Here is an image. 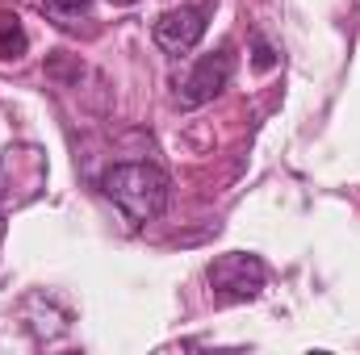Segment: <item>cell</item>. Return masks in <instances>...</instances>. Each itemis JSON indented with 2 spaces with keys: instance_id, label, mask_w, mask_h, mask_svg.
Instances as JSON below:
<instances>
[{
  "instance_id": "obj_1",
  "label": "cell",
  "mask_w": 360,
  "mask_h": 355,
  "mask_svg": "<svg viewBox=\"0 0 360 355\" xmlns=\"http://www.w3.org/2000/svg\"><path fill=\"white\" fill-rule=\"evenodd\" d=\"M105 196L122 209V217L130 226H147L168 209V192L172 184L155 163H113L101 180Z\"/></svg>"
},
{
  "instance_id": "obj_2",
  "label": "cell",
  "mask_w": 360,
  "mask_h": 355,
  "mask_svg": "<svg viewBox=\"0 0 360 355\" xmlns=\"http://www.w3.org/2000/svg\"><path fill=\"white\" fill-rule=\"evenodd\" d=\"M264 280H269L264 260L248 255V251H231L210 264V288L222 301H256L264 293Z\"/></svg>"
},
{
  "instance_id": "obj_3",
  "label": "cell",
  "mask_w": 360,
  "mask_h": 355,
  "mask_svg": "<svg viewBox=\"0 0 360 355\" xmlns=\"http://www.w3.org/2000/svg\"><path fill=\"white\" fill-rule=\"evenodd\" d=\"M231 76H235V55L222 46V51H210L193 63V72L184 76L176 100L184 109H197V105H210L214 96H222V88H231Z\"/></svg>"
},
{
  "instance_id": "obj_4",
  "label": "cell",
  "mask_w": 360,
  "mask_h": 355,
  "mask_svg": "<svg viewBox=\"0 0 360 355\" xmlns=\"http://www.w3.org/2000/svg\"><path fill=\"white\" fill-rule=\"evenodd\" d=\"M205 17H210V8H197V4L168 8V13L155 21L151 38H155V46H160L164 55H188V51L201 42V34H205Z\"/></svg>"
},
{
  "instance_id": "obj_5",
  "label": "cell",
  "mask_w": 360,
  "mask_h": 355,
  "mask_svg": "<svg viewBox=\"0 0 360 355\" xmlns=\"http://www.w3.org/2000/svg\"><path fill=\"white\" fill-rule=\"evenodd\" d=\"M30 46L25 29H21V17L17 13H0V59H21Z\"/></svg>"
},
{
  "instance_id": "obj_6",
  "label": "cell",
  "mask_w": 360,
  "mask_h": 355,
  "mask_svg": "<svg viewBox=\"0 0 360 355\" xmlns=\"http://www.w3.org/2000/svg\"><path fill=\"white\" fill-rule=\"evenodd\" d=\"M46 8H51L63 25H72L76 17H84V13L92 8V0H46Z\"/></svg>"
},
{
  "instance_id": "obj_7",
  "label": "cell",
  "mask_w": 360,
  "mask_h": 355,
  "mask_svg": "<svg viewBox=\"0 0 360 355\" xmlns=\"http://www.w3.org/2000/svg\"><path fill=\"white\" fill-rule=\"evenodd\" d=\"M276 63H281V55H276L269 42L256 34V38H252V67H256V72H272Z\"/></svg>"
},
{
  "instance_id": "obj_8",
  "label": "cell",
  "mask_w": 360,
  "mask_h": 355,
  "mask_svg": "<svg viewBox=\"0 0 360 355\" xmlns=\"http://www.w3.org/2000/svg\"><path fill=\"white\" fill-rule=\"evenodd\" d=\"M109 4H139V0H109Z\"/></svg>"
},
{
  "instance_id": "obj_9",
  "label": "cell",
  "mask_w": 360,
  "mask_h": 355,
  "mask_svg": "<svg viewBox=\"0 0 360 355\" xmlns=\"http://www.w3.org/2000/svg\"><path fill=\"white\" fill-rule=\"evenodd\" d=\"M0 239H4V213H0Z\"/></svg>"
}]
</instances>
